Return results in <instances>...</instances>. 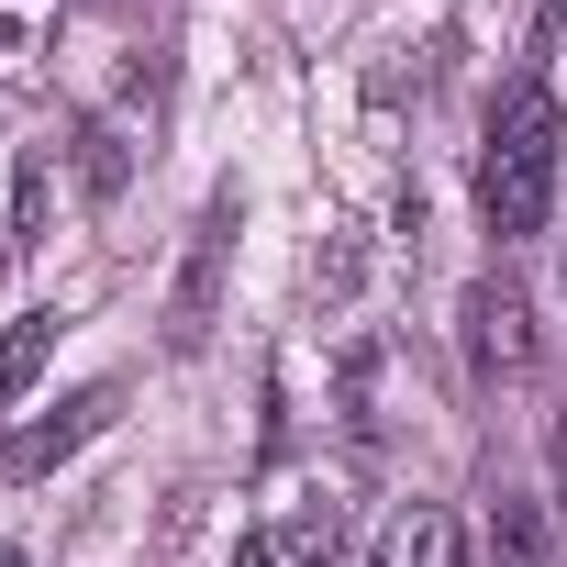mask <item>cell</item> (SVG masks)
I'll return each instance as SVG.
<instances>
[{
    "label": "cell",
    "instance_id": "obj_9",
    "mask_svg": "<svg viewBox=\"0 0 567 567\" xmlns=\"http://www.w3.org/2000/svg\"><path fill=\"white\" fill-rule=\"evenodd\" d=\"M545 467H556V512H567V412L545 423Z\"/></svg>",
    "mask_w": 567,
    "mask_h": 567
},
{
    "label": "cell",
    "instance_id": "obj_6",
    "mask_svg": "<svg viewBox=\"0 0 567 567\" xmlns=\"http://www.w3.org/2000/svg\"><path fill=\"white\" fill-rule=\"evenodd\" d=\"M56 334H68L56 312H23L12 334H0V401H23V390L45 379V357H56Z\"/></svg>",
    "mask_w": 567,
    "mask_h": 567
},
{
    "label": "cell",
    "instance_id": "obj_10",
    "mask_svg": "<svg viewBox=\"0 0 567 567\" xmlns=\"http://www.w3.org/2000/svg\"><path fill=\"white\" fill-rule=\"evenodd\" d=\"M545 56H567V0H556V12H545Z\"/></svg>",
    "mask_w": 567,
    "mask_h": 567
},
{
    "label": "cell",
    "instance_id": "obj_5",
    "mask_svg": "<svg viewBox=\"0 0 567 567\" xmlns=\"http://www.w3.org/2000/svg\"><path fill=\"white\" fill-rule=\"evenodd\" d=\"M478 567H567V556H556V523H545V501L501 489V501L478 512Z\"/></svg>",
    "mask_w": 567,
    "mask_h": 567
},
{
    "label": "cell",
    "instance_id": "obj_3",
    "mask_svg": "<svg viewBox=\"0 0 567 567\" xmlns=\"http://www.w3.org/2000/svg\"><path fill=\"white\" fill-rule=\"evenodd\" d=\"M112 412H123V379H101V390L56 401L45 423H23L12 445H0V478H45V467H68V456H79V445H90V434H101Z\"/></svg>",
    "mask_w": 567,
    "mask_h": 567
},
{
    "label": "cell",
    "instance_id": "obj_2",
    "mask_svg": "<svg viewBox=\"0 0 567 567\" xmlns=\"http://www.w3.org/2000/svg\"><path fill=\"white\" fill-rule=\"evenodd\" d=\"M234 223H245V200L234 189H212L200 200V223H189V256H178V290H167V346L189 357L200 334H212V312H223V267H234Z\"/></svg>",
    "mask_w": 567,
    "mask_h": 567
},
{
    "label": "cell",
    "instance_id": "obj_7",
    "mask_svg": "<svg viewBox=\"0 0 567 567\" xmlns=\"http://www.w3.org/2000/svg\"><path fill=\"white\" fill-rule=\"evenodd\" d=\"M79 178H90V200H112V189L134 178V156H123V134H112V123H79Z\"/></svg>",
    "mask_w": 567,
    "mask_h": 567
},
{
    "label": "cell",
    "instance_id": "obj_11",
    "mask_svg": "<svg viewBox=\"0 0 567 567\" xmlns=\"http://www.w3.org/2000/svg\"><path fill=\"white\" fill-rule=\"evenodd\" d=\"M0 567H34V556H23V545H0Z\"/></svg>",
    "mask_w": 567,
    "mask_h": 567
},
{
    "label": "cell",
    "instance_id": "obj_1",
    "mask_svg": "<svg viewBox=\"0 0 567 567\" xmlns=\"http://www.w3.org/2000/svg\"><path fill=\"white\" fill-rule=\"evenodd\" d=\"M556 178H567V112L545 101V79H512L489 101V134H478V212H489V234L501 245L545 234Z\"/></svg>",
    "mask_w": 567,
    "mask_h": 567
},
{
    "label": "cell",
    "instance_id": "obj_4",
    "mask_svg": "<svg viewBox=\"0 0 567 567\" xmlns=\"http://www.w3.org/2000/svg\"><path fill=\"white\" fill-rule=\"evenodd\" d=\"M467 357H478V379H523L534 368V301L512 278H478L467 290Z\"/></svg>",
    "mask_w": 567,
    "mask_h": 567
},
{
    "label": "cell",
    "instance_id": "obj_8",
    "mask_svg": "<svg viewBox=\"0 0 567 567\" xmlns=\"http://www.w3.org/2000/svg\"><path fill=\"white\" fill-rule=\"evenodd\" d=\"M45 234V156H23V178H12V245H34Z\"/></svg>",
    "mask_w": 567,
    "mask_h": 567
}]
</instances>
